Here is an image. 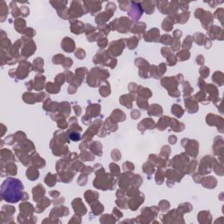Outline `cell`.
Returning <instances> with one entry per match:
<instances>
[{
    "instance_id": "1",
    "label": "cell",
    "mask_w": 224,
    "mask_h": 224,
    "mask_svg": "<svg viewBox=\"0 0 224 224\" xmlns=\"http://www.w3.org/2000/svg\"><path fill=\"white\" fill-rule=\"evenodd\" d=\"M24 186L21 181L18 179L8 178L1 187V195L2 199L6 202L16 203L22 200V191Z\"/></svg>"
},
{
    "instance_id": "2",
    "label": "cell",
    "mask_w": 224,
    "mask_h": 224,
    "mask_svg": "<svg viewBox=\"0 0 224 224\" xmlns=\"http://www.w3.org/2000/svg\"><path fill=\"white\" fill-rule=\"evenodd\" d=\"M115 10H116V5L113 3H109L106 8V12L98 14V16L95 18V23L99 26L106 23L113 16Z\"/></svg>"
},
{
    "instance_id": "3",
    "label": "cell",
    "mask_w": 224,
    "mask_h": 224,
    "mask_svg": "<svg viewBox=\"0 0 224 224\" xmlns=\"http://www.w3.org/2000/svg\"><path fill=\"white\" fill-rule=\"evenodd\" d=\"M81 3L79 1H74L72 2V5L68 11V15L71 16L72 18H77V17H81L82 14L85 13V11L82 10V6L81 5Z\"/></svg>"
},
{
    "instance_id": "4",
    "label": "cell",
    "mask_w": 224,
    "mask_h": 224,
    "mask_svg": "<svg viewBox=\"0 0 224 224\" xmlns=\"http://www.w3.org/2000/svg\"><path fill=\"white\" fill-rule=\"evenodd\" d=\"M125 41L124 40H116L113 41L109 46V52L114 55V56H117L119 54L122 53L123 49L125 47V43L123 42Z\"/></svg>"
},
{
    "instance_id": "5",
    "label": "cell",
    "mask_w": 224,
    "mask_h": 224,
    "mask_svg": "<svg viewBox=\"0 0 224 224\" xmlns=\"http://www.w3.org/2000/svg\"><path fill=\"white\" fill-rule=\"evenodd\" d=\"M131 7H130V12H129V15L132 19H134L135 20H137L138 19L141 18L142 13H143V10H142V5L141 3H137V2H131Z\"/></svg>"
},
{
    "instance_id": "6",
    "label": "cell",
    "mask_w": 224,
    "mask_h": 224,
    "mask_svg": "<svg viewBox=\"0 0 224 224\" xmlns=\"http://www.w3.org/2000/svg\"><path fill=\"white\" fill-rule=\"evenodd\" d=\"M29 62L26 61H21L19 68L17 69V76L19 77V79H25L28 74H29Z\"/></svg>"
},
{
    "instance_id": "7",
    "label": "cell",
    "mask_w": 224,
    "mask_h": 224,
    "mask_svg": "<svg viewBox=\"0 0 224 224\" xmlns=\"http://www.w3.org/2000/svg\"><path fill=\"white\" fill-rule=\"evenodd\" d=\"M130 25H131V22L128 19V18H124L122 17L120 19H118V23H117V26H116V28L117 31L120 32V33H128L129 32V28H130Z\"/></svg>"
},
{
    "instance_id": "8",
    "label": "cell",
    "mask_w": 224,
    "mask_h": 224,
    "mask_svg": "<svg viewBox=\"0 0 224 224\" xmlns=\"http://www.w3.org/2000/svg\"><path fill=\"white\" fill-rule=\"evenodd\" d=\"M208 156L205 157L204 159H202V162H201V166H200V174H207L211 172V166H212V161H210L212 158L210 157L209 160H208Z\"/></svg>"
},
{
    "instance_id": "9",
    "label": "cell",
    "mask_w": 224,
    "mask_h": 224,
    "mask_svg": "<svg viewBox=\"0 0 224 224\" xmlns=\"http://www.w3.org/2000/svg\"><path fill=\"white\" fill-rule=\"evenodd\" d=\"M72 206L74 209V212L76 214H78L80 215H83L87 213V208H85V206L83 205V203L81 202V199H75L72 202Z\"/></svg>"
},
{
    "instance_id": "10",
    "label": "cell",
    "mask_w": 224,
    "mask_h": 224,
    "mask_svg": "<svg viewBox=\"0 0 224 224\" xmlns=\"http://www.w3.org/2000/svg\"><path fill=\"white\" fill-rule=\"evenodd\" d=\"M161 53H162V54L164 55V57H166V58L167 59L168 65L174 66L176 64V59H175V56L174 55L173 52L170 50V48L163 47L162 50H161Z\"/></svg>"
},
{
    "instance_id": "11",
    "label": "cell",
    "mask_w": 224,
    "mask_h": 224,
    "mask_svg": "<svg viewBox=\"0 0 224 224\" xmlns=\"http://www.w3.org/2000/svg\"><path fill=\"white\" fill-rule=\"evenodd\" d=\"M87 6L88 12H89L92 15H94L95 12L100 11L102 9V3L101 2H84L83 3Z\"/></svg>"
},
{
    "instance_id": "12",
    "label": "cell",
    "mask_w": 224,
    "mask_h": 224,
    "mask_svg": "<svg viewBox=\"0 0 224 224\" xmlns=\"http://www.w3.org/2000/svg\"><path fill=\"white\" fill-rule=\"evenodd\" d=\"M30 49L35 51L36 50V46L34 45L33 41L31 40V41H26V44L24 46L23 49L21 51V53L25 56V57H29L31 54H33V53L32 51H30Z\"/></svg>"
},
{
    "instance_id": "13",
    "label": "cell",
    "mask_w": 224,
    "mask_h": 224,
    "mask_svg": "<svg viewBox=\"0 0 224 224\" xmlns=\"http://www.w3.org/2000/svg\"><path fill=\"white\" fill-rule=\"evenodd\" d=\"M61 47L67 53H72L74 50V40L72 39H69V38H65L63 40H62V43H61Z\"/></svg>"
},
{
    "instance_id": "14",
    "label": "cell",
    "mask_w": 224,
    "mask_h": 224,
    "mask_svg": "<svg viewBox=\"0 0 224 224\" xmlns=\"http://www.w3.org/2000/svg\"><path fill=\"white\" fill-rule=\"evenodd\" d=\"M188 145L191 146V148L189 149H186V151L188 152V155H190V156H192L193 158H195V157H197V155H198V147H199V145H198V143L195 141V140H189L188 141Z\"/></svg>"
},
{
    "instance_id": "15",
    "label": "cell",
    "mask_w": 224,
    "mask_h": 224,
    "mask_svg": "<svg viewBox=\"0 0 224 224\" xmlns=\"http://www.w3.org/2000/svg\"><path fill=\"white\" fill-rule=\"evenodd\" d=\"M206 14H203L202 16V25L206 30L209 28V26L213 22V16L211 15L209 12H205Z\"/></svg>"
},
{
    "instance_id": "16",
    "label": "cell",
    "mask_w": 224,
    "mask_h": 224,
    "mask_svg": "<svg viewBox=\"0 0 224 224\" xmlns=\"http://www.w3.org/2000/svg\"><path fill=\"white\" fill-rule=\"evenodd\" d=\"M33 200L35 202H39L40 199L43 198L45 195V189L42 186L38 185L37 187L33 188Z\"/></svg>"
},
{
    "instance_id": "17",
    "label": "cell",
    "mask_w": 224,
    "mask_h": 224,
    "mask_svg": "<svg viewBox=\"0 0 224 224\" xmlns=\"http://www.w3.org/2000/svg\"><path fill=\"white\" fill-rule=\"evenodd\" d=\"M134 100H135V98L131 95H125L121 96V98H120L121 103L123 104L124 107L128 109L131 108V102Z\"/></svg>"
},
{
    "instance_id": "18",
    "label": "cell",
    "mask_w": 224,
    "mask_h": 224,
    "mask_svg": "<svg viewBox=\"0 0 224 224\" xmlns=\"http://www.w3.org/2000/svg\"><path fill=\"white\" fill-rule=\"evenodd\" d=\"M111 117L113 121L116 122H123V120L126 118V116L123 114V112L120 109H115L112 114H111Z\"/></svg>"
},
{
    "instance_id": "19",
    "label": "cell",
    "mask_w": 224,
    "mask_h": 224,
    "mask_svg": "<svg viewBox=\"0 0 224 224\" xmlns=\"http://www.w3.org/2000/svg\"><path fill=\"white\" fill-rule=\"evenodd\" d=\"M45 76L38 74L34 79V88L36 90H41L44 88V82H45Z\"/></svg>"
},
{
    "instance_id": "20",
    "label": "cell",
    "mask_w": 224,
    "mask_h": 224,
    "mask_svg": "<svg viewBox=\"0 0 224 224\" xmlns=\"http://www.w3.org/2000/svg\"><path fill=\"white\" fill-rule=\"evenodd\" d=\"M171 122V118L168 116H163L162 118H160L159 123L157 124V127L159 130H164L166 127L168 126L169 123Z\"/></svg>"
},
{
    "instance_id": "21",
    "label": "cell",
    "mask_w": 224,
    "mask_h": 224,
    "mask_svg": "<svg viewBox=\"0 0 224 224\" xmlns=\"http://www.w3.org/2000/svg\"><path fill=\"white\" fill-rule=\"evenodd\" d=\"M163 109L159 104H152L149 109V115L151 116H160L162 114Z\"/></svg>"
},
{
    "instance_id": "22",
    "label": "cell",
    "mask_w": 224,
    "mask_h": 224,
    "mask_svg": "<svg viewBox=\"0 0 224 224\" xmlns=\"http://www.w3.org/2000/svg\"><path fill=\"white\" fill-rule=\"evenodd\" d=\"M26 177L31 181H35L39 178V172L34 167H30L26 171Z\"/></svg>"
},
{
    "instance_id": "23",
    "label": "cell",
    "mask_w": 224,
    "mask_h": 224,
    "mask_svg": "<svg viewBox=\"0 0 224 224\" xmlns=\"http://www.w3.org/2000/svg\"><path fill=\"white\" fill-rule=\"evenodd\" d=\"M130 173L129 174H122L123 176H121V179L119 181V186L121 188H127L129 184H130Z\"/></svg>"
},
{
    "instance_id": "24",
    "label": "cell",
    "mask_w": 224,
    "mask_h": 224,
    "mask_svg": "<svg viewBox=\"0 0 224 224\" xmlns=\"http://www.w3.org/2000/svg\"><path fill=\"white\" fill-rule=\"evenodd\" d=\"M186 104H190V106H186L187 107V109L189 111V113L193 114V113H195L197 112L198 110V104L195 100L192 99V98H189V103L186 102Z\"/></svg>"
},
{
    "instance_id": "25",
    "label": "cell",
    "mask_w": 224,
    "mask_h": 224,
    "mask_svg": "<svg viewBox=\"0 0 224 224\" xmlns=\"http://www.w3.org/2000/svg\"><path fill=\"white\" fill-rule=\"evenodd\" d=\"M154 5H155V3L154 2H150V1H148V2H142L141 3V5H143L145 9V12L148 13V14H152V12H154Z\"/></svg>"
},
{
    "instance_id": "26",
    "label": "cell",
    "mask_w": 224,
    "mask_h": 224,
    "mask_svg": "<svg viewBox=\"0 0 224 224\" xmlns=\"http://www.w3.org/2000/svg\"><path fill=\"white\" fill-rule=\"evenodd\" d=\"M60 88L59 85H56L53 82H49L47 83V91L48 93H51V94H55V93H59Z\"/></svg>"
},
{
    "instance_id": "27",
    "label": "cell",
    "mask_w": 224,
    "mask_h": 224,
    "mask_svg": "<svg viewBox=\"0 0 224 224\" xmlns=\"http://www.w3.org/2000/svg\"><path fill=\"white\" fill-rule=\"evenodd\" d=\"M139 91H138V94L140 95V97L142 98H145V99H148L149 97L152 96V92L149 88H145L143 87H139Z\"/></svg>"
},
{
    "instance_id": "28",
    "label": "cell",
    "mask_w": 224,
    "mask_h": 224,
    "mask_svg": "<svg viewBox=\"0 0 224 224\" xmlns=\"http://www.w3.org/2000/svg\"><path fill=\"white\" fill-rule=\"evenodd\" d=\"M173 24H174V20L172 19L171 17L166 18V19H165L164 23H163V29L166 32H170L173 29Z\"/></svg>"
},
{
    "instance_id": "29",
    "label": "cell",
    "mask_w": 224,
    "mask_h": 224,
    "mask_svg": "<svg viewBox=\"0 0 224 224\" xmlns=\"http://www.w3.org/2000/svg\"><path fill=\"white\" fill-rule=\"evenodd\" d=\"M19 208H20V211H22L23 213H25V214H26V215H29V214H31V212L33 211V206L27 202H24L22 203V204H20Z\"/></svg>"
},
{
    "instance_id": "30",
    "label": "cell",
    "mask_w": 224,
    "mask_h": 224,
    "mask_svg": "<svg viewBox=\"0 0 224 224\" xmlns=\"http://www.w3.org/2000/svg\"><path fill=\"white\" fill-rule=\"evenodd\" d=\"M171 125H172V129L175 131H181L185 129V126L183 123H179L177 120H174L171 118Z\"/></svg>"
},
{
    "instance_id": "31",
    "label": "cell",
    "mask_w": 224,
    "mask_h": 224,
    "mask_svg": "<svg viewBox=\"0 0 224 224\" xmlns=\"http://www.w3.org/2000/svg\"><path fill=\"white\" fill-rule=\"evenodd\" d=\"M56 181H57V178H56V175H53V174H48L47 176L46 177L45 179V181H46V184L49 187H53L55 185L56 183Z\"/></svg>"
},
{
    "instance_id": "32",
    "label": "cell",
    "mask_w": 224,
    "mask_h": 224,
    "mask_svg": "<svg viewBox=\"0 0 224 224\" xmlns=\"http://www.w3.org/2000/svg\"><path fill=\"white\" fill-rule=\"evenodd\" d=\"M172 111H173V114H174V116H178V117H181L184 114V109L181 108L180 105H178V104H174L173 105Z\"/></svg>"
},
{
    "instance_id": "33",
    "label": "cell",
    "mask_w": 224,
    "mask_h": 224,
    "mask_svg": "<svg viewBox=\"0 0 224 224\" xmlns=\"http://www.w3.org/2000/svg\"><path fill=\"white\" fill-rule=\"evenodd\" d=\"M67 135H68L69 138L71 140H73V141H79L80 139H81L80 133H78L77 131H75L74 130H72V129H71V130H68L67 132Z\"/></svg>"
},
{
    "instance_id": "34",
    "label": "cell",
    "mask_w": 224,
    "mask_h": 224,
    "mask_svg": "<svg viewBox=\"0 0 224 224\" xmlns=\"http://www.w3.org/2000/svg\"><path fill=\"white\" fill-rule=\"evenodd\" d=\"M101 206L102 205L100 204L99 202H96L95 203H90V207L92 208L95 215H99V214H101L102 212L103 211V208H99V207H101Z\"/></svg>"
},
{
    "instance_id": "35",
    "label": "cell",
    "mask_w": 224,
    "mask_h": 224,
    "mask_svg": "<svg viewBox=\"0 0 224 224\" xmlns=\"http://www.w3.org/2000/svg\"><path fill=\"white\" fill-rule=\"evenodd\" d=\"M177 56L180 60H188V58H190V52L187 49H183L181 52H179L177 53Z\"/></svg>"
},
{
    "instance_id": "36",
    "label": "cell",
    "mask_w": 224,
    "mask_h": 224,
    "mask_svg": "<svg viewBox=\"0 0 224 224\" xmlns=\"http://www.w3.org/2000/svg\"><path fill=\"white\" fill-rule=\"evenodd\" d=\"M14 24H15V29H16L17 32L19 33V30H20L19 27H21L22 32L24 33V28H23V27H25L26 22H25V20H24L23 19H16L14 22Z\"/></svg>"
},
{
    "instance_id": "37",
    "label": "cell",
    "mask_w": 224,
    "mask_h": 224,
    "mask_svg": "<svg viewBox=\"0 0 224 224\" xmlns=\"http://www.w3.org/2000/svg\"><path fill=\"white\" fill-rule=\"evenodd\" d=\"M143 24H144V23H137V24L132 27L131 32L134 33H138V34H140V33H142V32L145 31V26H143V27H141V26H143Z\"/></svg>"
},
{
    "instance_id": "38",
    "label": "cell",
    "mask_w": 224,
    "mask_h": 224,
    "mask_svg": "<svg viewBox=\"0 0 224 224\" xmlns=\"http://www.w3.org/2000/svg\"><path fill=\"white\" fill-rule=\"evenodd\" d=\"M141 123L145 124V129H153V128L156 127V126H155V123L152 121L151 118H145L144 121L141 122Z\"/></svg>"
},
{
    "instance_id": "39",
    "label": "cell",
    "mask_w": 224,
    "mask_h": 224,
    "mask_svg": "<svg viewBox=\"0 0 224 224\" xmlns=\"http://www.w3.org/2000/svg\"><path fill=\"white\" fill-rule=\"evenodd\" d=\"M6 168H7L6 169V173L7 174H10L11 175H15V174H17V166H16L14 163L8 164Z\"/></svg>"
},
{
    "instance_id": "40",
    "label": "cell",
    "mask_w": 224,
    "mask_h": 224,
    "mask_svg": "<svg viewBox=\"0 0 224 224\" xmlns=\"http://www.w3.org/2000/svg\"><path fill=\"white\" fill-rule=\"evenodd\" d=\"M110 167V171H111V174L113 176H119L120 175V169H119V166L116 165L115 163H112L109 165Z\"/></svg>"
},
{
    "instance_id": "41",
    "label": "cell",
    "mask_w": 224,
    "mask_h": 224,
    "mask_svg": "<svg viewBox=\"0 0 224 224\" xmlns=\"http://www.w3.org/2000/svg\"><path fill=\"white\" fill-rule=\"evenodd\" d=\"M137 106L139 108L143 109H146L148 108V102L146 100H144V98H142V97H138V99L137 100Z\"/></svg>"
},
{
    "instance_id": "42",
    "label": "cell",
    "mask_w": 224,
    "mask_h": 224,
    "mask_svg": "<svg viewBox=\"0 0 224 224\" xmlns=\"http://www.w3.org/2000/svg\"><path fill=\"white\" fill-rule=\"evenodd\" d=\"M204 34L202 33H195V41H196V43L198 44V45H200V46H202L203 45V41H204Z\"/></svg>"
},
{
    "instance_id": "43",
    "label": "cell",
    "mask_w": 224,
    "mask_h": 224,
    "mask_svg": "<svg viewBox=\"0 0 224 224\" xmlns=\"http://www.w3.org/2000/svg\"><path fill=\"white\" fill-rule=\"evenodd\" d=\"M65 59L66 58L62 55V54H57V55H55V56L53 58V61L54 64H61V63L63 64Z\"/></svg>"
},
{
    "instance_id": "44",
    "label": "cell",
    "mask_w": 224,
    "mask_h": 224,
    "mask_svg": "<svg viewBox=\"0 0 224 224\" xmlns=\"http://www.w3.org/2000/svg\"><path fill=\"white\" fill-rule=\"evenodd\" d=\"M170 152H171V150H170L169 146L165 145V146L162 148L161 152H160V155H161L164 159H166V158H168V156H169V154H170Z\"/></svg>"
},
{
    "instance_id": "45",
    "label": "cell",
    "mask_w": 224,
    "mask_h": 224,
    "mask_svg": "<svg viewBox=\"0 0 224 224\" xmlns=\"http://www.w3.org/2000/svg\"><path fill=\"white\" fill-rule=\"evenodd\" d=\"M64 81H65V75L63 74H60L57 75V77L55 78V82H56V84L59 85V86H60L61 84H63Z\"/></svg>"
},
{
    "instance_id": "46",
    "label": "cell",
    "mask_w": 224,
    "mask_h": 224,
    "mask_svg": "<svg viewBox=\"0 0 224 224\" xmlns=\"http://www.w3.org/2000/svg\"><path fill=\"white\" fill-rule=\"evenodd\" d=\"M172 40H173L172 38L169 36V35H167V34H164L163 36L161 37V39H160V42L163 44H166V45L171 44Z\"/></svg>"
},
{
    "instance_id": "47",
    "label": "cell",
    "mask_w": 224,
    "mask_h": 224,
    "mask_svg": "<svg viewBox=\"0 0 224 224\" xmlns=\"http://www.w3.org/2000/svg\"><path fill=\"white\" fill-rule=\"evenodd\" d=\"M81 158L82 159V160H84V161H90V160H93L94 159V156H92L90 152H85V155L82 152L81 155Z\"/></svg>"
},
{
    "instance_id": "48",
    "label": "cell",
    "mask_w": 224,
    "mask_h": 224,
    "mask_svg": "<svg viewBox=\"0 0 224 224\" xmlns=\"http://www.w3.org/2000/svg\"><path fill=\"white\" fill-rule=\"evenodd\" d=\"M169 207H170V204L166 201H162V202H159V208H160L161 211H163V212L167 211V209L169 208Z\"/></svg>"
},
{
    "instance_id": "49",
    "label": "cell",
    "mask_w": 224,
    "mask_h": 224,
    "mask_svg": "<svg viewBox=\"0 0 224 224\" xmlns=\"http://www.w3.org/2000/svg\"><path fill=\"white\" fill-rule=\"evenodd\" d=\"M85 52L82 50L81 48H77V51L75 52V57L76 58L80 59V60H82V59L85 58Z\"/></svg>"
},
{
    "instance_id": "50",
    "label": "cell",
    "mask_w": 224,
    "mask_h": 224,
    "mask_svg": "<svg viewBox=\"0 0 224 224\" xmlns=\"http://www.w3.org/2000/svg\"><path fill=\"white\" fill-rule=\"evenodd\" d=\"M11 6H12V16H13V17H18L19 15L21 13V12H20V11H19V9H18L17 6H16L15 3L12 2V3H11Z\"/></svg>"
},
{
    "instance_id": "51",
    "label": "cell",
    "mask_w": 224,
    "mask_h": 224,
    "mask_svg": "<svg viewBox=\"0 0 224 224\" xmlns=\"http://www.w3.org/2000/svg\"><path fill=\"white\" fill-rule=\"evenodd\" d=\"M97 45L101 47V48H104L107 45H108V40L106 38H99V40H97Z\"/></svg>"
},
{
    "instance_id": "52",
    "label": "cell",
    "mask_w": 224,
    "mask_h": 224,
    "mask_svg": "<svg viewBox=\"0 0 224 224\" xmlns=\"http://www.w3.org/2000/svg\"><path fill=\"white\" fill-rule=\"evenodd\" d=\"M200 74H201V75L202 76V78H207V77L208 76V74H209L208 67H201V69H200Z\"/></svg>"
},
{
    "instance_id": "53",
    "label": "cell",
    "mask_w": 224,
    "mask_h": 224,
    "mask_svg": "<svg viewBox=\"0 0 224 224\" xmlns=\"http://www.w3.org/2000/svg\"><path fill=\"white\" fill-rule=\"evenodd\" d=\"M193 92V88H191V86L189 85L188 81H185L184 83V95H190Z\"/></svg>"
},
{
    "instance_id": "54",
    "label": "cell",
    "mask_w": 224,
    "mask_h": 224,
    "mask_svg": "<svg viewBox=\"0 0 224 224\" xmlns=\"http://www.w3.org/2000/svg\"><path fill=\"white\" fill-rule=\"evenodd\" d=\"M118 3H119V6L121 8V10H123V11H126V10H128V7H130L129 5H130V3H129V2H126V1L119 2L118 1Z\"/></svg>"
},
{
    "instance_id": "55",
    "label": "cell",
    "mask_w": 224,
    "mask_h": 224,
    "mask_svg": "<svg viewBox=\"0 0 224 224\" xmlns=\"http://www.w3.org/2000/svg\"><path fill=\"white\" fill-rule=\"evenodd\" d=\"M123 169H124V171H126V170H134V165L133 164H131L130 162H126V163H124L123 165Z\"/></svg>"
},
{
    "instance_id": "56",
    "label": "cell",
    "mask_w": 224,
    "mask_h": 224,
    "mask_svg": "<svg viewBox=\"0 0 224 224\" xmlns=\"http://www.w3.org/2000/svg\"><path fill=\"white\" fill-rule=\"evenodd\" d=\"M63 63H67V65L64 67L65 68H69L71 66L73 65V60H72V59H70V58H66L65 59V60H64V62Z\"/></svg>"
},
{
    "instance_id": "57",
    "label": "cell",
    "mask_w": 224,
    "mask_h": 224,
    "mask_svg": "<svg viewBox=\"0 0 224 224\" xmlns=\"http://www.w3.org/2000/svg\"><path fill=\"white\" fill-rule=\"evenodd\" d=\"M140 112L139 111H137L136 109H133L132 111H131V117L133 118V119H137L139 116H140Z\"/></svg>"
},
{
    "instance_id": "58",
    "label": "cell",
    "mask_w": 224,
    "mask_h": 224,
    "mask_svg": "<svg viewBox=\"0 0 224 224\" xmlns=\"http://www.w3.org/2000/svg\"><path fill=\"white\" fill-rule=\"evenodd\" d=\"M20 12H21V14L23 16H28L29 15V9L26 6H23L20 9Z\"/></svg>"
},
{
    "instance_id": "59",
    "label": "cell",
    "mask_w": 224,
    "mask_h": 224,
    "mask_svg": "<svg viewBox=\"0 0 224 224\" xmlns=\"http://www.w3.org/2000/svg\"><path fill=\"white\" fill-rule=\"evenodd\" d=\"M196 61L199 65H202V64H204V57L202 55H199L196 59Z\"/></svg>"
},
{
    "instance_id": "60",
    "label": "cell",
    "mask_w": 224,
    "mask_h": 224,
    "mask_svg": "<svg viewBox=\"0 0 224 224\" xmlns=\"http://www.w3.org/2000/svg\"><path fill=\"white\" fill-rule=\"evenodd\" d=\"M181 34H182V33H181V31H179V30L175 31V32L174 33V38H176V39H180V38H181Z\"/></svg>"
},
{
    "instance_id": "61",
    "label": "cell",
    "mask_w": 224,
    "mask_h": 224,
    "mask_svg": "<svg viewBox=\"0 0 224 224\" xmlns=\"http://www.w3.org/2000/svg\"><path fill=\"white\" fill-rule=\"evenodd\" d=\"M80 165H81V163H80V162H78V163H77V162H75V163H74V165H73V166H76V167H77V166H79ZM82 166L81 168H78V169H76V170H77V171H81V170L85 169V166Z\"/></svg>"
},
{
    "instance_id": "62",
    "label": "cell",
    "mask_w": 224,
    "mask_h": 224,
    "mask_svg": "<svg viewBox=\"0 0 224 224\" xmlns=\"http://www.w3.org/2000/svg\"><path fill=\"white\" fill-rule=\"evenodd\" d=\"M169 139H173V140H170V144H175L176 142H177V137H175V136H171Z\"/></svg>"
},
{
    "instance_id": "63",
    "label": "cell",
    "mask_w": 224,
    "mask_h": 224,
    "mask_svg": "<svg viewBox=\"0 0 224 224\" xmlns=\"http://www.w3.org/2000/svg\"><path fill=\"white\" fill-rule=\"evenodd\" d=\"M74 110H75V114H76V116H80V115H81V108L79 107L78 109H77L76 106H74Z\"/></svg>"
},
{
    "instance_id": "64",
    "label": "cell",
    "mask_w": 224,
    "mask_h": 224,
    "mask_svg": "<svg viewBox=\"0 0 224 224\" xmlns=\"http://www.w3.org/2000/svg\"><path fill=\"white\" fill-rule=\"evenodd\" d=\"M196 165H197V162H195V160H194V162L192 163V166H193V167H195V166H196ZM194 170H195L194 168H191L190 170H188V172H189V173H192V171H194Z\"/></svg>"
}]
</instances>
